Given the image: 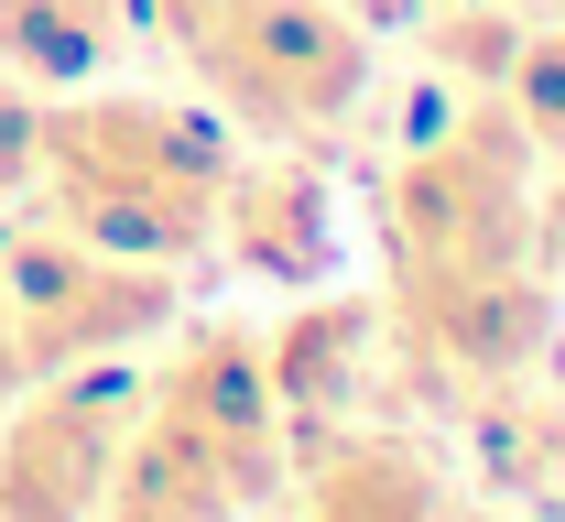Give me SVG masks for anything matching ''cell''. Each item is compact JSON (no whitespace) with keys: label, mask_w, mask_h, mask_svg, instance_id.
Segmentation results:
<instances>
[{"label":"cell","mask_w":565,"mask_h":522,"mask_svg":"<svg viewBox=\"0 0 565 522\" xmlns=\"http://www.w3.org/2000/svg\"><path fill=\"white\" fill-rule=\"evenodd\" d=\"M239 163V131L207 98H131V87H55L33 109V185L44 219L120 251V262H207L217 185Z\"/></svg>","instance_id":"6da1fadb"},{"label":"cell","mask_w":565,"mask_h":522,"mask_svg":"<svg viewBox=\"0 0 565 522\" xmlns=\"http://www.w3.org/2000/svg\"><path fill=\"white\" fill-rule=\"evenodd\" d=\"M282 468H294V436L262 381V327L196 316L174 360L141 371V414L98 522H250L282 490Z\"/></svg>","instance_id":"7a4b0ae2"},{"label":"cell","mask_w":565,"mask_h":522,"mask_svg":"<svg viewBox=\"0 0 565 522\" xmlns=\"http://www.w3.org/2000/svg\"><path fill=\"white\" fill-rule=\"evenodd\" d=\"M228 131L316 142L370 98V22L338 0H131Z\"/></svg>","instance_id":"3957f363"},{"label":"cell","mask_w":565,"mask_h":522,"mask_svg":"<svg viewBox=\"0 0 565 522\" xmlns=\"http://www.w3.org/2000/svg\"><path fill=\"white\" fill-rule=\"evenodd\" d=\"M381 251H392V284H468V273L544 262V163L500 109V87L457 98V120L392 163Z\"/></svg>","instance_id":"277c9868"},{"label":"cell","mask_w":565,"mask_h":522,"mask_svg":"<svg viewBox=\"0 0 565 522\" xmlns=\"http://www.w3.org/2000/svg\"><path fill=\"white\" fill-rule=\"evenodd\" d=\"M174 316H185L174 262H120V251H98L55 219L0 239V338H11L22 381L76 371V360H120L141 338H163Z\"/></svg>","instance_id":"5b68a950"},{"label":"cell","mask_w":565,"mask_h":522,"mask_svg":"<svg viewBox=\"0 0 565 522\" xmlns=\"http://www.w3.org/2000/svg\"><path fill=\"white\" fill-rule=\"evenodd\" d=\"M381 349L424 403H511L555 360V284L544 262L468 284H381Z\"/></svg>","instance_id":"8992f818"},{"label":"cell","mask_w":565,"mask_h":522,"mask_svg":"<svg viewBox=\"0 0 565 522\" xmlns=\"http://www.w3.org/2000/svg\"><path fill=\"white\" fill-rule=\"evenodd\" d=\"M131 414H141L131 349L22 381L0 403V522H98L109 468L131 447Z\"/></svg>","instance_id":"52a82bcc"},{"label":"cell","mask_w":565,"mask_h":522,"mask_svg":"<svg viewBox=\"0 0 565 522\" xmlns=\"http://www.w3.org/2000/svg\"><path fill=\"white\" fill-rule=\"evenodd\" d=\"M207 251L228 262V273H250V284L316 295V284L349 262V219H338V185L316 174V152L273 142V152H250V163H228Z\"/></svg>","instance_id":"ba28073f"},{"label":"cell","mask_w":565,"mask_h":522,"mask_svg":"<svg viewBox=\"0 0 565 522\" xmlns=\"http://www.w3.org/2000/svg\"><path fill=\"white\" fill-rule=\"evenodd\" d=\"M370 360H381V305L370 295H327L316 284V305H282L273 327H262V381H273L282 436L294 447L338 436L349 403L370 392Z\"/></svg>","instance_id":"9c48e42d"},{"label":"cell","mask_w":565,"mask_h":522,"mask_svg":"<svg viewBox=\"0 0 565 522\" xmlns=\"http://www.w3.org/2000/svg\"><path fill=\"white\" fill-rule=\"evenodd\" d=\"M446 468L424 436L392 425H338L305 447V522H435Z\"/></svg>","instance_id":"30bf717a"},{"label":"cell","mask_w":565,"mask_h":522,"mask_svg":"<svg viewBox=\"0 0 565 522\" xmlns=\"http://www.w3.org/2000/svg\"><path fill=\"white\" fill-rule=\"evenodd\" d=\"M120 22H131V0H0V66L22 76V87H87V76L109 66V44H120Z\"/></svg>","instance_id":"8fae6325"},{"label":"cell","mask_w":565,"mask_h":522,"mask_svg":"<svg viewBox=\"0 0 565 522\" xmlns=\"http://www.w3.org/2000/svg\"><path fill=\"white\" fill-rule=\"evenodd\" d=\"M500 109L522 120L533 163L565 174V22H522V44H511V66H500Z\"/></svg>","instance_id":"7c38bea8"},{"label":"cell","mask_w":565,"mask_h":522,"mask_svg":"<svg viewBox=\"0 0 565 522\" xmlns=\"http://www.w3.org/2000/svg\"><path fill=\"white\" fill-rule=\"evenodd\" d=\"M511 44H522V11H500V0H457V11H435V66L457 76L468 98H479V87H500Z\"/></svg>","instance_id":"4fadbf2b"},{"label":"cell","mask_w":565,"mask_h":522,"mask_svg":"<svg viewBox=\"0 0 565 522\" xmlns=\"http://www.w3.org/2000/svg\"><path fill=\"white\" fill-rule=\"evenodd\" d=\"M33 109H44V98H33L22 76L0 66V207H11V196L33 185Z\"/></svg>","instance_id":"5bb4252c"},{"label":"cell","mask_w":565,"mask_h":522,"mask_svg":"<svg viewBox=\"0 0 565 522\" xmlns=\"http://www.w3.org/2000/svg\"><path fill=\"white\" fill-rule=\"evenodd\" d=\"M338 11H349V22H370V33H403L424 0H338Z\"/></svg>","instance_id":"9a60e30c"},{"label":"cell","mask_w":565,"mask_h":522,"mask_svg":"<svg viewBox=\"0 0 565 522\" xmlns=\"http://www.w3.org/2000/svg\"><path fill=\"white\" fill-rule=\"evenodd\" d=\"M511 11H522V22H565V0H511Z\"/></svg>","instance_id":"2e32d148"},{"label":"cell","mask_w":565,"mask_h":522,"mask_svg":"<svg viewBox=\"0 0 565 522\" xmlns=\"http://www.w3.org/2000/svg\"><path fill=\"white\" fill-rule=\"evenodd\" d=\"M435 522H479V512H446V501H435Z\"/></svg>","instance_id":"e0dca14e"}]
</instances>
